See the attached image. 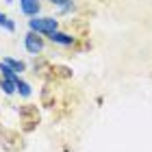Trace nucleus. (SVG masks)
Returning <instances> with one entry per match:
<instances>
[{
    "mask_svg": "<svg viewBox=\"0 0 152 152\" xmlns=\"http://www.w3.org/2000/svg\"><path fill=\"white\" fill-rule=\"evenodd\" d=\"M28 28L37 35H52L54 31H59V20L54 18H31L28 20Z\"/></svg>",
    "mask_w": 152,
    "mask_h": 152,
    "instance_id": "1",
    "label": "nucleus"
},
{
    "mask_svg": "<svg viewBox=\"0 0 152 152\" xmlns=\"http://www.w3.org/2000/svg\"><path fill=\"white\" fill-rule=\"evenodd\" d=\"M24 48H26V50H28L31 54H35V57H37V54L44 50V39H41L37 33L28 31V33L24 35Z\"/></svg>",
    "mask_w": 152,
    "mask_h": 152,
    "instance_id": "2",
    "label": "nucleus"
},
{
    "mask_svg": "<svg viewBox=\"0 0 152 152\" xmlns=\"http://www.w3.org/2000/svg\"><path fill=\"white\" fill-rule=\"evenodd\" d=\"M41 9L39 0H20V11L24 15H31V18H37V13Z\"/></svg>",
    "mask_w": 152,
    "mask_h": 152,
    "instance_id": "3",
    "label": "nucleus"
},
{
    "mask_svg": "<svg viewBox=\"0 0 152 152\" xmlns=\"http://www.w3.org/2000/svg\"><path fill=\"white\" fill-rule=\"evenodd\" d=\"M48 39L52 44H59V46H74V41H76V37L67 35V33H61V31H54L52 35H48Z\"/></svg>",
    "mask_w": 152,
    "mask_h": 152,
    "instance_id": "4",
    "label": "nucleus"
},
{
    "mask_svg": "<svg viewBox=\"0 0 152 152\" xmlns=\"http://www.w3.org/2000/svg\"><path fill=\"white\" fill-rule=\"evenodd\" d=\"M0 74H2V78H7V80H13V83L20 80V74L13 70V67H9L4 61H0Z\"/></svg>",
    "mask_w": 152,
    "mask_h": 152,
    "instance_id": "5",
    "label": "nucleus"
},
{
    "mask_svg": "<svg viewBox=\"0 0 152 152\" xmlns=\"http://www.w3.org/2000/svg\"><path fill=\"white\" fill-rule=\"evenodd\" d=\"M0 89H2L7 96H13V94H18V83L7 80V78H0Z\"/></svg>",
    "mask_w": 152,
    "mask_h": 152,
    "instance_id": "6",
    "label": "nucleus"
},
{
    "mask_svg": "<svg viewBox=\"0 0 152 152\" xmlns=\"http://www.w3.org/2000/svg\"><path fill=\"white\" fill-rule=\"evenodd\" d=\"M2 61H4V63H7V65H9V67H13V70H15L18 74L26 70V65H24V61H18V59H11V57H4Z\"/></svg>",
    "mask_w": 152,
    "mask_h": 152,
    "instance_id": "7",
    "label": "nucleus"
},
{
    "mask_svg": "<svg viewBox=\"0 0 152 152\" xmlns=\"http://www.w3.org/2000/svg\"><path fill=\"white\" fill-rule=\"evenodd\" d=\"M31 91H33L31 85H28V83H24L22 78H20V80H18V94H20V96H24V98H28Z\"/></svg>",
    "mask_w": 152,
    "mask_h": 152,
    "instance_id": "8",
    "label": "nucleus"
},
{
    "mask_svg": "<svg viewBox=\"0 0 152 152\" xmlns=\"http://www.w3.org/2000/svg\"><path fill=\"white\" fill-rule=\"evenodd\" d=\"M0 26H4V28L7 31H15V22H13V20H9V18H7L4 15V13H0Z\"/></svg>",
    "mask_w": 152,
    "mask_h": 152,
    "instance_id": "9",
    "label": "nucleus"
},
{
    "mask_svg": "<svg viewBox=\"0 0 152 152\" xmlns=\"http://www.w3.org/2000/svg\"><path fill=\"white\" fill-rule=\"evenodd\" d=\"M48 2H52L54 7H59V9H63V7L72 4V0H48Z\"/></svg>",
    "mask_w": 152,
    "mask_h": 152,
    "instance_id": "10",
    "label": "nucleus"
}]
</instances>
